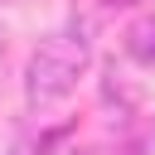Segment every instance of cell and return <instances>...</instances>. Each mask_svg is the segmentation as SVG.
<instances>
[{
  "label": "cell",
  "mask_w": 155,
  "mask_h": 155,
  "mask_svg": "<svg viewBox=\"0 0 155 155\" xmlns=\"http://www.w3.org/2000/svg\"><path fill=\"white\" fill-rule=\"evenodd\" d=\"M63 136H68V126H53V131H44V136H19V140L10 145V155H48Z\"/></svg>",
  "instance_id": "3957f363"
},
{
  "label": "cell",
  "mask_w": 155,
  "mask_h": 155,
  "mask_svg": "<svg viewBox=\"0 0 155 155\" xmlns=\"http://www.w3.org/2000/svg\"><path fill=\"white\" fill-rule=\"evenodd\" d=\"M102 5H111V10H126V5H140V0H102Z\"/></svg>",
  "instance_id": "5b68a950"
},
{
  "label": "cell",
  "mask_w": 155,
  "mask_h": 155,
  "mask_svg": "<svg viewBox=\"0 0 155 155\" xmlns=\"http://www.w3.org/2000/svg\"><path fill=\"white\" fill-rule=\"evenodd\" d=\"M126 58H136L140 68H155V15L131 19V29H126Z\"/></svg>",
  "instance_id": "7a4b0ae2"
},
{
  "label": "cell",
  "mask_w": 155,
  "mask_h": 155,
  "mask_svg": "<svg viewBox=\"0 0 155 155\" xmlns=\"http://www.w3.org/2000/svg\"><path fill=\"white\" fill-rule=\"evenodd\" d=\"M73 155H145L140 140H126V145H87V150H73Z\"/></svg>",
  "instance_id": "277c9868"
},
{
  "label": "cell",
  "mask_w": 155,
  "mask_h": 155,
  "mask_svg": "<svg viewBox=\"0 0 155 155\" xmlns=\"http://www.w3.org/2000/svg\"><path fill=\"white\" fill-rule=\"evenodd\" d=\"M92 63V39H87V24H68L48 39H39V48L29 53L24 63V102L29 107H48L58 97H68L78 87V78L87 73Z\"/></svg>",
  "instance_id": "6da1fadb"
},
{
  "label": "cell",
  "mask_w": 155,
  "mask_h": 155,
  "mask_svg": "<svg viewBox=\"0 0 155 155\" xmlns=\"http://www.w3.org/2000/svg\"><path fill=\"white\" fill-rule=\"evenodd\" d=\"M5 44H10V29L0 24V58H5Z\"/></svg>",
  "instance_id": "8992f818"
}]
</instances>
